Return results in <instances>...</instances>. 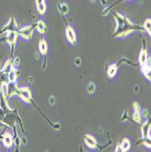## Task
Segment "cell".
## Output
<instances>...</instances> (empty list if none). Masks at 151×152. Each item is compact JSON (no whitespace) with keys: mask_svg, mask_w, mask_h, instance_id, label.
<instances>
[{"mask_svg":"<svg viewBox=\"0 0 151 152\" xmlns=\"http://www.w3.org/2000/svg\"><path fill=\"white\" fill-rule=\"evenodd\" d=\"M143 116H144L145 117H147V116H148V114H147V110H143Z\"/></svg>","mask_w":151,"mask_h":152,"instance_id":"obj_32","label":"cell"},{"mask_svg":"<svg viewBox=\"0 0 151 152\" xmlns=\"http://www.w3.org/2000/svg\"><path fill=\"white\" fill-rule=\"evenodd\" d=\"M6 127H7L2 120H0V129H1V128H6Z\"/></svg>","mask_w":151,"mask_h":152,"instance_id":"obj_30","label":"cell"},{"mask_svg":"<svg viewBox=\"0 0 151 152\" xmlns=\"http://www.w3.org/2000/svg\"><path fill=\"white\" fill-rule=\"evenodd\" d=\"M16 95H18L23 100L27 101V102H31V100H32V95L28 88H18V94Z\"/></svg>","mask_w":151,"mask_h":152,"instance_id":"obj_3","label":"cell"},{"mask_svg":"<svg viewBox=\"0 0 151 152\" xmlns=\"http://www.w3.org/2000/svg\"><path fill=\"white\" fill-rule=\"evenodd\" d=\"M21 144H24V145L27 144V138L26 137H23L21 139Z\"/></svg>","mask_w":151,"mask_h":152,"instance_id":"obj_29","label":"cell"},{"mask_svg":"<svg viewBox=\"0 0 151 152\" xmlns=\"http://www.w3.org/2000/svg\"><path fill=\"white\" fill-rule=\"evenodd\" d=\"M75 63H76V65H77V66H80V64H81V59H80L79 57L76 58V59H75Z\"/></svg>","mask_w":151,"mask_h":152,"instance_id":"obj_28","label":"cell"},{"mask_svg":"<svg viewBox=\"0 0 151 152\" xmlns=\"http://www.w3.org/2000/svg\"><path fill=\"white\" fill-rule=\"evenodd\" d=\"M19 30H20V28L18 26V24H16L15 18H13V16H11L9 22H8L6 26L1 30H0V34H1V36H2V34H5L6 32H16V33H18Z\"/></svg>","mask_w":151,"mask_h":152,"instance_id":"obj_1","label":"cell"},{"mask_svg":"<svg viewBox=\"0 0 151 152\" xmlns=\"http://www.w3.org/2000/svg\"><path fill=\"white\" fill-rule=\"evenodd\" d=\"M147 57H148V56H147V50L145 48V43H144V47L142 48L141 52H140V55H139V62H140L141 66L144 65L146 63Z\"/></svg>","mask_w":151,"mask_h":152,"instance_id":"obj_10","label":"cell"},{"mask_svg":"<svg viewBox=\"0 0 151 152\" xmlns=\"http://www.w3.org/2000/svg\"><path fill=\"white\" fill-rule=\"evenodd\" d=\"M147 32H148V34H149V35L151 36V28H150V29H148V30H147Z\"/></svg>","mask_w":151,"mask_h":152,"instance_id":"obj_33","label":"cell"},{"mask_svg":"<svg viewBox=\"0 0 151 152\" xmlns=\"http://www.w3.org/2000/svg\"><path fill=\"white\" fill-rule=\"evenodd\" d=\"M13 69H14V66H13L12 60H8V61L3 66V69H2V71L5 72V73H6V74H9Z\"/></svg>","mask_w":151,"mask_h":152,"instance_id":"obj_13","label":"cell"},{"mask_svg":"<svg viewBox=\"0 0 151 152\" xmlns=\"http://www.w3.org/2000/svg\"><path fill=\"white\" fill-rule=\"evenodd\" d=\"M0 66H1V61H0Z\"/></svg>","mask_w":151,"mask_h":152,"instance_id":"obj_36","label":"cell"},{"mask_svg":"<svg viewBox=\"0 0 151 152\" xmlns=\"http://www.w3.org/2000/svg\"><path fill=\"white\" fill-rule=\"evenodd\" d=\"M6 85H7V98L12 97L15 94H18V88L16 86V82H8Z\"/></svg>","mask_w":151,"mask_h":152,"instance_id":"obj_5","label":"cell"},{"mask_svg":"<svg viewBox=\"0 0 151 152\" xmlns=\"http://www.w3.org/2000/svg\"><path fill=\"white\" fill-rule=\"evenodd\" d=\"M144 28L147 31L151 28V19H147L144 23Z\"/></svg>","mask_w":151,"mask_h":152,"instance_id":"obj_22","label":"cell"},{"mask_svg":"<svg viewBox=\"0 0 151 152\" xmlns=\"http://www.w3.org/2000/svg\"><path fill=\"white\" fill-rule=\"evenodd\" d=\"M18 73L19 72H16V70L14 69L9 74H8V78H9V82H16Z\"/></svg>","mask_w":151,"mask_h":152,"instance_id":"obj_16","label":"cell"},{"mask_svg":"<svg viewBox=\"0 0 151 152\" xmlns=\"http://www.w3.org/2000/svg\"><path fill=\"white\" fill-rule=\"evenodd\" d=\"M116 70H117V67L116 65H111L109 67H108V69H107V74L109 77H114V76L116 75Z\"/></svg>","mask_w":151,"mask_h":152,"instance_id":"obj_18","label":"cell"},{"mask_svg":"<svg viewBox=\"0 0 151 152\" xmlns=\"http://www.w3.org/2000/svg\"><path fill=\"white\" fill-rule=\"evenodd\" d=\"M2 140H3L4 145H5L6 147H7V148L11 147L12 144L14 143V140H13L12 137L10 136V135H7V134H6V135H4V137H3Z\"/></svg>","mask_w":151,"mask_h":152,"instance_id":"obj_11","label":"cell"},{"mask_svg":"<svg viewBox=\"0 0 151 152\" xmlns=\"http://www.w3.org/2000/svg\"><path fill=\"white\" fill-rule=\"evenodd\" d=\"M12 62H13V66H14V67L18 66H19L20 58H19L18 57H15V58H14V60H13Z\"/></svg>","mask_w":151,"mask_h":152,"instance_id":"obj_24","label":"cell"},{"mask_svg":"<svg viewBox=\"0 0 151 152\" xmlns=\"http://www.w3.org/2000/svg\"><path fill=\"white\" fill-rule=\"evenodd\" d=\"M1 109H2V108H1V107H0V110H1Z\"/></svg>","mask_w":151,"mask_h":152,"instance_id":"obj_35","label":"cell"},{"mask_svg":"<svg viewBox=\"0 0 151 152\" xmlns=\"http://www.w3.org/2000/svg\"><path fill=\"white\" fill-rule=\"evenodd\" d=\"M36 28L37 29V31L41 34H43L45 32H47V26L46 24L42 21V20H39L37 24H36Z\"/></svg>","mask_w":151,"mask_h":152,"instance_id":"obj_14","label":"cell"},{"mask_svg":"<svg viewBox=\"0 0 151 152\" xmlns=\"http://www.w3.org/2000/svg\"><path fill=\"white\" fill-rule=\"evenodd\" d=\"M150 127H151V120H147L141 129V132H142V137L145 138L147 136H148V133L150 130Z\"/></svg>","mask_w":151,"mask_h":152,"instance_id":"obj_8","label":"cell"},{"mask_svg":"<svg viewBox=\"0 0 151 152\" xmlns=\"http://www.w3.org/2000/svg\"><path fill=\"white\" fill-rule=\"evenodd\" d=\"M39 50L40 52L43 54V55H46L47 54V42L45 41V39L41 38L40 42H39Z\"/></svg>","mask_w":151,"mask_h":152,"instance_id":"obj_15","label":"cell"},{"mask_svg":"<svg viewBox=\"0 0 151 152\" xmlns=\"http://www.w3.org/2000/svg\"><path fill=\"white\" fill-rule=\"evenodd\" d=\"M142 72H143L145 77L148 80H151V67L150 66H148L147 64L142 65Z\"/></svg>","mask_w":151,"mask_h":152,"instance_id":"obj_12","label":"cell"},{"mask_svg":"<svg viewBox=\"0 0 151 152\" xmlns=\"http://www.w3.org/2000/svg\"><path fill=\"white\" fill-rule=\"evenodd\" d=\"M133 107H134V110H135V111L140 112V107H139V104L138 103H137V102L134 103L133 104Z\"/></svg>","mask_w":151,"mask_h":152,"instance_id":"obj_25","label":"cell"},{"mask_svg":"<svg viewBox=\"0 0 151 152\" xmlns=\"http://www.w3.org/2000/svg\"><path fill=\"white\" fill-rule=\"evenodd\" d=\"M95 85H94V83H90L89 85H88V87H87V91L89 92V93H94V91H95Z\"/></svg>","mask_w":151,"mask_h":152,"instance_id":"obj_23","label":"cell"},{"mask_svg":"<svg viewBox=\"0 0 151 152\" xmlns=\"http://www.w3.org/2000/svg\"><path fill=\"white\" fill-rule=\"evenodd\" d=\"M133 119L136 122H140L141 120V115L138 111H135L133 114Z\"/></svg>","mask_w":151,"mask_h":152,"instance_id":"obj_21","label":"cell"},{"mask_svg":"<svg viewBox=\"0 0 151 152\" xmlns=\"http://www.w3.org/2000/svg\"><path fill=\"white\" fill-rule=\"evenodd\" d=\"M84 140H85V143L87 144V147L89 148H96L97 147V141L94 139V137L90 136V135H86L85 138H84Z\"/></svg>","mask_w":151,"mask_h":152,"instance_id":"obj_7","label":"cell"},{"mask_svg":"<svg viewBox=\"0 0 151 152\" xmlns=\"http://www.w3.org/2000/svg\"><path fill=\"white\" fill-rule=\"evenodd\" d=\"M66 37H68V41L70 42V43L74 44L76 42V39H77V37H76V33L74 31V29L68 26L66 27Z\"/></svg>","mask_w":151,"mask_h":152,"instance_id":"obj_6","label":"cell"},{"mask_svg":"<svg viewBox=\"0 0 151 152\" xmlns=\"http://www.w3.org/2000/svg\"><path fill=\"white\" fill-rule=\"evenodd\" d=\"M18 33L16 32H6V40L11 46V57L14 54V47H15L16 38H18Z\"/></svg>","mask_w":151,"mask_h":152,"instance_id":"obj_2","label":"cell"},{"mask_svg":"<svg viewBox=\"0 0 151 152\" xmlns=\"http://www.w3.org/2000/svg\"><path fill=\"white\" fill-rule=\"evenodd\" d=\"M55 99H56L55 97H53V96H52V97H50V98H49V102H50V104H51V105H54V104H55V101H56Z\"/></svg>","mask_w":151,"mask_h":152,"instance_id":"obj_26","label":"cell"},{"mask_svg":"<svg viewBox=\"0 0 151 152\" xmlns=\"http://www.w3.org/2000/svg\"><path fill=\"white\" fill-rule=\"evenodd\" d=\"M33 30H34V27H31V26L25 27V28H20L18 34L25 38L30 39L32 37V35H33Z\"/></svg>","mask_w":151,"mask_h":152,"instance_id":"obj_4","label":"cell"},{"mask_svg":"<svg viewBox=\"0 0 151 152\" xmlns=\"http://www.w3.org/2000/svg\"><path fill=\"white\" fill-rule=\"evenodd\" d=\"M116 152H119V151H122V148H121V146H119V145H117V147H116V150H115Z\"/></svg>","mask_w":151,"mask_h":152,"instance_id":"obj_31","label":"cell"},{"mask_svg":"<svg viewBox=\"0 0 151 152\" xmlns=\"http://www.w3.org/2000/svg\"><path fill=\"white\" fill-rule=\"evenodd\" d=\"M0 37H1V34H0Z\"/></svg>","mask_w":151,"mask_h":152,"instance_id":"obj_37","label":"cell"},{"mask_svg":"<svg viewBox=\"0 0 151 152\" xmlns=\"http://www.w3.org/2000/svg\"><path fill=\"white\" fill-rule=\"evenodd\" d=\"M120 146H121L122 151H127V150H128L129 148H130V142H129L128 139H123V141H122V143H121Z\"/></svg>","mask_w":151,"mask_h":152,"instance_id":"obj_17","label":"cell"},{"mask_svg":"<svg viewBox=\"0 0 151 152\" xmlns=\"http://www.w3.org/2000/svg\"><path fill=\"white\" fill-rule=\"evenodd\" d=\"M145 64H147L148 66L151 67V57H147V61H146Z\"/></svg>","mask_w":151,"mask_h":152,"instance_id":"obj_27","label":"cell"},{"mask_svg":"<svg viewBox=\"0 0 151 152\" xmlns=\"http://www.w3.org/2000/svg\"><path fill=\"white\" fill-rule=\"evenodd\" d=\"M142 142L144 143V144L148 147V148H151V136H147L143 139V140H142Z\"/></svg>","mask_w":151,"mask_h":152,"instance_id":"obj_20","label":"cell"},{"mask_svg":"<svg viewBox=\"0 0 151 152\" xmlns=\"http://www.w3.org/2000/svg\"><path fill=\"white\" fill-rule=\"evenodd\" d=\"M58 9H59L61 14L65 15L68 12V6L66 4H59L58 5Z\"/></svg>","mask_w":151,"mask_h":152,"instance_id":"obj_19","label":"cell"},{"mask_svg":"<svg viewBox=\"0 0 151 152\" xmlns=\"http://www.w3.org/2000/svg\"><path fill=\"white\" fill-rule=\"evenodd\" d=\"M36 4H37V11L40 14H44L47 9L45 0H36Z\"/></svg>","mask_w":151,"mask_h":152,"instance_id":"obj_9","label":"cell"},{"mask_svg":"<svg viewBox=\"0 0 151 152\" xmlns=\"http://www.w3.org/2000/svg\"><path fill=\"white\" fill-rule=\"evenodd\" d=\"M90 1H91V2H95V1H96V0H90Z\"/></svg>","mask_w":151,"mask_h":152,"instance_id":"obj_34","label":"cell"}]
</instances>
